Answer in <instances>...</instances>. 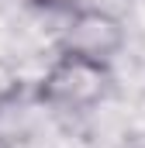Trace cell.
<instances>
[{
  "label": "cell",
  "mask_w": 145,
  "mask_h": 148,
  "mask_svg": "<svg viewBox=\"0 0 145 148\" xmlns=\"http://www.w3.org/2000/svg\"><path fill=\"white\" fill-rule=\"evenodd\" d=\"M110 93H114L110 62H93L79 55H55L35 86L38 103H45L55 114H69V117L97 110L100 103H107Z\"/></svg>",
  "instance_id": "1"
},
{
  "label": "cell",
  "mask_w": 145,
  "mask_h": 148,
  "mask_svg": "<svg viewBox=\"0 0 145 148\" xmlns=\"http://www.w3.org/2000/svg\"><path fill=\"white\" fill-rule=\"evenodd\" d=\"M124 48V24L117 14L104 7L83 3L62 17V28L55 35V55H79L93 62H114V55Z\"/></svg>",
  "instance_id": "2"
},
{
  "label": "cell",
  "mask_w": 145,
  "mask_h": 148,
  "mask_svg": "<svg viewBox=\"0 0 145 148\" xmlns=\"http://www.w3.org/2000/svg\"><path fill=\"white\" fill-rule=\"evenodd\" d=\"M21 97H24V76L17 73V66L0 59V110L14 107Z\"/></svg>",
  "instance_id": "3"
},
{
  "label": "cell",
  "mask_w": 145,
  "mask_h": 148,
  "mask_svg": "<svg viewBox=\"0 0 145 148\" xmlns=\"http://www.w3.org/2000/svg\"><path fill=\"white\" fill-rule=\"evenodd\" d=\"M83 3H86V0H28V7H35L41 14H59V17L72 14V10L83 7Z\"/></svg>",
  "instance_id": "4"
}]
</instances>
